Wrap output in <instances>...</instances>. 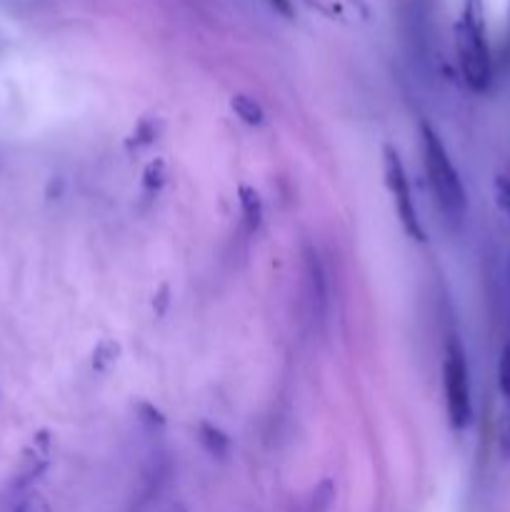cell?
Returning a JSON list of instances; mask_svg holds the SVG:
<instances>
[{
	"mask_svg": "<svg viewBox=\"0 0 510 512\" xmlns=\"http://www.w3.org/2000/svg\"><path fill=\"white\" fill-rule=\"evenodd\" d=\"M198 440L210 455H215V458H225V455H228L230 438L223 433V430L215 428V425L200 423L198 425Z\"/></svg>",
	"mask_w": 510,
	"mask_h": 512,
	"instance_id": "obj_7",
	"label": "cell"
},
{
	"mask_svg": "<svg viewBox=\"0 0 510 512\" xmlns=\"http://www.w3.org/2000/svg\"><path fill=\"white\" fill-rule=\"evenodd\" d=\"M445 405L453 430H465L473 420V398H470V375L465 353L458 340H450L443 360Z\"/></svg>",
	"mask_w": 510,
	"mask_h": 512,
	"instance_id": "obj_3",
	"label": "cell"
},
{
	"mask_svg": "<svg viewBox=\"0 0 510 512\" xmlns=\"http://www.w3.org/2000/svg\"><path fill=\"white\" fill-rule=\"evenodd\" d=\"M15 512H50V505L43 495L35 493V495H28V498L15 508Z\"/></svg>",
	"mask_w": 510,
	"mask_h": 512,
	"instance_id": "obj_12",
	"label": "cell"
},
{
	"mask_svg": "<svg viewBox=\"0 0 510 512\" xmlns=\"http://www.w3.org/2000/svg\"><path fill=\"white\" fill-rule=\"evenodd\" d=\"M498 388L505 400H510V343L503 345L498 360Z\"/></svg>",
	"mask_w": 510,
	"mask_h": 512,
	"instance_id": "obj_10",
	"label": "cell"
},
{
	"mask_svg": "<svg viewBox=\"0 0 510 512\" xmlns=\"http://www.w3.org/2000/svg\"><path fill=\"white\" fill-rule=\"evenodd\" d=\"M265 3H268L270 8L275 10V13L283 15V18H288V20L295 18V8H293V3H290V0H265Z\"/></svg>",
	"mask_w": 510,
	"mask_h": 512,
	"instance_id": "obj_14",
	"label": "cell"
},
{
	"mask_svg": "<svg viewBox=\"0 0 510 512\" xmlns=\"http://www.w3.org/2000/svg\"><path fill=\"white\" fill-rule=\"evenodd\" d=\"M230 108H233L235 115L248 125H260L265 120L263 108H260V103H255L250 95H243V93L233 95V98H230Z\"/></svg>",
	"mask_w": 510,
	"mask_h": 512,
	"instance_id": "obj_8",
	"label": "cell"
},
{
	"mask_svg": "<svg viewBox=\"0 0 510 512\" xmlns=\"http://www.w3.org/2000/svg\"><path fill=\"white\" fill-rule=\"evenodd\" d=\"M240 205H243V213L248 218L250 228H258L260 218H263V205H260V195L253 188L243 185L240 188Z\"/></svg>",
	"mask_w": 510,
	"mask_h": 512,
	"instance_id": "obj_9",
	"label": "cell"
},
{
	"mask_svg": "<svg viewBox=\"0 0 510 512\" xmlns=\"http://www.w3.org/2000/svg\"><path fill=\"white\" fill-rule=\"evenodd\" d=\"M308 5H313L315 10L325 13L328 18L333 20H350V18H360L368 20V5L363 0H305Z\"/></svg>",
	"mask_w": 510,
	"mask_h": 512,
	"instance_id": "obj_6",
	"label": "cell"
},
{
	"mask_svg": "<svg viewBox=\"0 0 510 512\" xmlns=\"http://www.w3.org/2000/svg\"><path fill=\"white\" fill-rule=\"evenodd\" d=\"M420 138H423V163L428 173L430 188H433L435 200L448 220H463L468 213V195H465L463 180L450 160L440 135L430 128L428 123H420Z\"/></svg>",
	"mask_w": 510,
	"mask_h": 512,
	"instance_id": "obj_2",
	"label": "cell"
},
{
	"mask_svg": "<svg viewBox=\"0 0 510 512\" xmlns=\"http://www.w3.org/2000/svg\"><path fill=\"white\" fill-rule=\"evenodd\" d=\"M455 53H458L460 73L470 90L485 93L493 80V58H490L483 0H463L455 23Z\"/></svg>",
	"mask_w": 510,
	"mask_h": 512,
	"instance_id": "obj_1",
	"label": "cell"
},
{
	"mask_svg": "<svg viewBox=\"0 0 510 512\" xmlns=\"http://www.w3.org/2000/svg\"><path fill=\"white\" fill-rule=\"evenodd\" d=\"M500 453L510 458V400L508 408L503 410V420H500Z\"/></svg>",
	"mask_w": 510,
	"mask_h": 512,
	"instance_id": "obj_13",
	"label": "cell"
},
{
	"mask_svg": "<svg viewBox=\"0 0 510 512\" xmlns=\"http://www.w3.org/2000/svg\"><path fill=\"white\" fill-rule=\"evenodd\" d=\"M383 168H385V183H388L390 193H393L395 213H398L403 230L413 240H425V230L420 225L418 208H415L413 190H410L408 175H405L403 160H400L398 150L393 145H385L383 148Z\"/></svg>",
	"mask_w": 510,
	"mask_h": 512,
	"instance_id": "obj_4",
	"label": "cell"
},
{
	"mask_svg": "<svg viewBox=\"0 0 510 512\" xmlns=\"http://www.w3.org/2000/svg\"><path fill=\"white\" fill-rule=\"evenodd\" d=\"M48 455H50V435L48 430H40V433L35 435L33 445L23 453V460H20V470H18V483L15 485L23 488V485H28L30 480L38 478V475L45 470V465H48Z\"/></svg>",
	"mask_w": 510,
	"mask_h": 512,
	"instance_id": "obj_5",
	"label": "cell"
},
{
	"mask_svg": "<svg viewBox=\"0 0 510 512\" xmlns=\"http://www.w3.org/2000/svg\"><path fill=\"white\" fill-rule=\"evenodd\" d=\"M495 200H498L500 210H503L510 220V178H505V175H498V178H495Z\"/></svg>",
	"mask_w": 510,
	"mask_h": 512,
	"instance_id": "obj_11",
	"label": "cell"
}]
</instances>
